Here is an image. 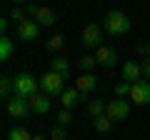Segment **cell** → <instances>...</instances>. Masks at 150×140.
<instances>
[{"label":"cell","mask_w":150,"mask_h":140,"mask_svg":"<svg viewBox=\"0 0 150 140\" xmlns=\"http://www.w3.org/2000/svg\"><path fill=\"white\" fill-rule=\"evenodd\" d=\"M103 30L110 33V35H125L130 30V20L125 13L120 10H110L105 18H103Z\"/></svg>","instance_id":"obj_1"},{"label":"cell","mask_w":150,"mask_h":140,"mask_svg":"<svg viewBox=\"0 0 150 140\" xmlns=\"http://www.w3.org/2000/svg\"><path fill=\"white\" fill-rule=\"evenodd\" d=\"M40 90H43L45 95H50V98H60L63 90H65V78L50 70V73H45V75L40 78Z\"/></svg>","instance_id":"obj_2"},{"label":"cell","mask_w":150,"mask_h":140,"mask_svg":"<svg viewBox=\"0 0 150 140\" xmlns=\"http://www.w3.org/2000/svg\"><path fill=\"white\" fill-rule=\"evenodd\" d=\"M13 85H15V93H13V95L30 98L33 93H38V88H40V80H35V75H30V73H20V75L13 78Z\"/></svg>","instance_id":"obj_3"},{"label":"cell","mask_w":150,"mask_h":140,"mask_svg":"<svg viewBox=\"0 0 150 140\" xmlns=\"http://www.w3.org/2000/svg\"><path fill=\"white\" fill-rule=\"evenodd\" d=\"M5 110L10 118H18V120H25L33 115V108L30 103H28V98H20V95H13L5 100Z\"/></svg>","instance_id":"obj_4"},{"label":"cell","mask_w":150,"mask_h":140,"mask_svg":"<svg viewBox=\"0 0 150 140\" xmlns=\"http://www.w3.org/2000/svg\"><path fill=\"white\" fill-rule=\"evenodd\" d=\"M105 115H108L110 120H115V123H120V120H125V118L130 115V103L125 100V98H115V100L108 103Z\"/></svg>","instance_id":"obj_5"},{"label":"cell","mask_w":150,"mask_h":140,"mask_svg":"<svg viewBox=\"0 0 150 140\" xmlns=\"http://www.w3.org/2000/svg\"><path fill=\"white\" fill-rule=\"evenodd\" d=\"M80 40H83V45L85 48H90V50H98L100 48V40H103V28L100 25H95V23H90V25H85L83 28V35H80Z\"/></svg>","instance_id":"obj_6"},{"label":"cell","mask_w":150,"mask_h":140,"mask_svg":"<svg viewBox=\"0 0 150 140\" xmlns=\"http://www.w3.org/2000/svg\"><path fill=\"white\" fill-rule=\"evenodd\" d=\"M130 100H135V105H148V103H150V80H138V83H133Z\"/></svg>","instance_id":"obj_7"},{"label":"cell","mask_w":150,"mask_h":140,"mask_svg":"<svg viewBox=\"0 0 150 140\" xmlns=\"http://www.w3.org/2000/svg\"><path fill=\"white\" fill-rule=\"evenodd\" d=\"M95 60H98L100 68H115V63H118V50L110 48V45H100L95 50Z\"/></svg>","instance_id":"obj_8"},{"label":"cell","mask_w":150,"mask_h":140,"mask_svg":"<svg viewBox=\"0 0 150 140\" xmlns=\"http://www.w3.org/2000/svg\"><path fill=\"white\" fill-rule=\"evenodd\" d=\"M95 85H98V78L93 75V73H83V75H78V78H75V90L80 93L83 98H85V95H90V93L95 90Z\"/></svg>","instance_id":"obj_9"},{"label":"cell","mask_w":150,"mask_h":140,"mask_svg":"<svg viewBox=\"0 0 150 140\" xmlns=\"http://www.w3.org/2000/svg\"><path fill=\"white\" fill-rule=\"evenodd\" d=\"M38 33H40V25L30 18H25L23 23H18V38L20 40H35Z\"/></svg>","instance_id":"obj_10"},{"label":"cell","mask_w":150,"mask_h":140,"mask_svg":"<svg viewBox=\"0 0 150 140\" xmlns=\"http://www.w3.org/2000/svg\"><path fill=\"white\" fill-rule=\"evenodd\" d=\"M33 20H35L40 28H53L55 23H58V15H55V10H53V8H48V5H40Z\"/></svg>","instance_id":"obj_11"},{"label":"cell","mask_w":150,"mask_h":140,"mask_svg":"<svg viewBox=\"0 0 150 140\" xmlns=\"http://www.w3.org/2000/svg\"><path fill=\"white\" fill-rule=\"evenodd\" d=\"M28 103H30L33 113H38V115H45L50 110V95H45V93H33L28 98Z\"/></svg>","instance_id":"obj_12"},{"label":"cell","mask_w":150,"mask_h":140,"mask_svg":"<svg viewBox=\"0 0 150 140\" xmlns=\"http://www.w3.org/2000/svg\"><path fill=\"white\" fill-rule=\"evenodd\" d=\"M123 80H128V83L143 80V68H140V60H128V63H123Z\"/></svg>","instance_id":"obj_13"},{"label":"cell","mask_w":150,"mask_h":140,"mask_svg":"<svg viewBox=\"0 0 150 140\" xmlns=\"http://www.w3.org/2000/svg\"><path fill=\"white\" fill-rule=\"evenodd\" d=\"M80 98H83V95L75 90V88H65L63 95H60V103H63V108H65V110H73V108H78Z\"/></svg>","instance_id":"obj_14"},{"label":"cell","mask_w":150,"mask_h":140,"mask_svg":"<svg viewBox=\"0 0 150 140\" xmlns=\"http://www.w3.org/2000/svg\"><path fill=\"white\" fill-rule=\"evenodd\" d=\"M50 70H53V73H58V75H63L65 80H68V78H70V63H68V58L55 55V58L50 60Z\"/></svg>","instance_id":"obj_15"},{"label":"cell","mask_w":150,"mask_h":140,"mask_svg":"<svg viewBox=\"0 0 150 140\" xmlns=\"http://www.w3.org/2000/svg\"><path fill=\"white\" fill-rule=\"evenodd\" d=\"M15 53V45H13V40L8 38V35H3L0 38V60L5 63V60H10V55Z\"/></svg>","instance_id":"obj_16"},{"label":"cell","mask_w":150,"mask_h":140,"mask_svg":"<svg viewBox=\"0 0 150 140\" xmlns=\"http://www.w3.org/2000/svg\"><path fill=\"white\" fill-rule=\"evenodd\" d=\"M112 123H115V120H110L108 115H100V118L93 120V125H95V133H100V135L110 133V130H112Z\"/></svg>","instance_id":"obj_17"},{"label":"cell","mask_w":150,"mask_h":140,"mask_svg":"<svg viewBox=\"0 0 150 140\" xmlns=\"http://www.w3.org/2000/svg\"><path fill=\"white\" fill-rule=\"evenodd\" d=\"M13 93H15L13 78H10V75H3V78H0V95H3V98L8 100V98H13Z\"/></svg>","instance_id":"obj_18"},{"label":"cell","mask_w":150,"mask_h":140,"mask_svg":"<svg viewBox=\"0 0 150 140\" xmlns=\"http://www.w3.org/2000/svg\"><path fill=\"white\" fill-rule=\"evenodd\" d=\"M105 108H108V103H103V100H90V103H88V113H90L93 118L105 115Z\"/></svg>","instance_id":"obj_19"},{"label":"cell","mask_w":150,"mask_h":140,"mask_svg":"<svg viewBox=\"0 0 150 140\" xmlns=\"http://www.w3.org/2000/svg\"><path fill=\"white\" fill-rule=\"evenodd\" d=\"M45 48H48L50 53H60V50L65 48V38H63V35H53V38H48Z\"/></svg>","instance_id":"obj_20"},{"label":"cell","mask_w":150,"mask_h":140,"mask_svg":"<svg viewBox=\"0 0 150 140\" xmlns=\"http://www.w3.org/2000/svg\"><path fill=\"white\" fill-rule=\"evenodd\" d=\"M8 140H33V135L28 133L25 128H13L10 133H8Z\"/></svg>","instance_id":"obj_21"},{"label":"cell","mask_w":150,"mask_h":140,"mask_svg":"<svg viewBox=\"0 0 150 140\" xmlns=\"http://www.w3.org/2000/svg\"><path fill=\"white\" fill-rule=\"evenodd\" d=\"M130 90H133V83H128V80L118 83V85H115V98H128Z\"/></svg>","instance_id":"obj_22"},{"label":"cell","mask_w":150,"mask_h":140,"mask_svg":"<svg viewBox=\"0 0 150 140\" xmlns=\"http://www.w3.org/2000/svg\"><path fill=\"white\" fill-rule=\"evenodd\" d=\"M50 140H68V130H65V125H53V130H50Z\"/></svg>","instance_id":"obj_23"},{"label":"cell","mask_w":150,"mask_h":140,"mask_svg":"<svg viewBox=\"0 0 150 140\" xmlns=\"http://www.w3.org/2000/svg\"><path fill=\"white\" fill-rule=\"evenodd\" d=\"M98 65V60H95V55H85V58H80V68L85 70V73H93V68Z\"/></svg>","instance_id":"obj_24"},{"label":"cell","mask_w":150,"mask_h":140,"mask_svg":"<svg viewBox=\"0 0 150 140\" xmlns=\"http://www.w3.org/2000/svg\"><path fill=\"white\" fill-rule=\"evenodd\" d=\"M55 118H58V125H70V123L75 120V118H73V110H65V108L60 110V113L55 115Z\"/></svg>","instance_id":"obj_25"},{"label":"cell","mask_w":150,"mask_h":140,"mask_svg":"<svg viewBox=\"0 0 150 140\" xmlns=\"http://www.w3.org/2000/svg\"><path fill=\"white\" fill-rule=\"evenodd\" d=\"M10 18H13V20H18V23H23V20H25V10H23V8H15V5H13V10H10Z\"/></svg>","instance_id":"obj_26"},{"label":"cell","mask_w":150,"mask_h":140,"mask_svg":"<svg viewBox=\"0 0 150 140\" xmlns=\"http://www.w3.org/2000/svg\"><path fill=\"white\" fill-rule=\"evenodd\" d=\"M140 68H143V80H150V58L140 60Z\"/></svg>","instance_id":"obj_27"},{"label":"cell","mask_w":150,"mask_h":140,"mask_svg":"<svg viewBox=\"0 0 150 140\" xmlns=\"http://www.w3.org/2000/svg\"><path fill=\"white\" fill-rule=\"evenodd\" d=\"M38 8H40V5H35V3H28V5H25V15H28V18H35Z\"/></svg>","instance_id":"obj_28"},{"label":"cell","mask_w":150,"mask_h":140,"mask_svg":"<svg viewBox=\"0 0 150 140\" xmlns=\"http://www.w3.org/2000/svg\"><path fill=\"white\" fill-rule=\"evenodd\" d=\"M135 53H138L140 58H148V45H145V43H140V45H135Z\"/></svg>","instance_id":"obj_29"},{"label":"cell","mask_w":150,"mask_h":140,"mask_svg":"<svg viewBox=\"0 0 150 140\" xmlns=\"http://www.w3.org/2000/svg\"><path fill=\"white\" fill-rule=\"evenodd\" d=\"M8 25H10V23H8V20H0V33H3V35H5V30H8Z\"/></svg>","instance_id":"obj_30"},{"label":"cell","mask_w":150,"mask_h":140,"mask_svg":"<svg viewBox=\"0 0 150 140\" xmlns=\"http://www.w3.org/2000/svg\"><path fill=\"white\" fill-rule=\"evenodd\" d=\"M13 5H15V8H20V5H28V0H13Z\"/></svg>","instance_id":"obj_31"},{"label":"cell","mask_w":150,"mask_h":140,"mask_svg":"<svg viewBox=\"0 0 150 140\" xmlns=\"http://www.w3.org/2000/svg\"><path fill=\"white\" fill-rule=\"evenodd\" d=\"M33 140H48V138H43V135H33Z\"/></svg>","instance_id":"obj_32"},{"label":"cell","mask_w":150,"mask_h":140,"mask_svg":"<svg viewBox=\"0 0 150 140\" xmlns=\"http://www.w3.org/2000/svg\"><path fill=\"white\" fill-rule=\"evenodd\" d=\"M148 58H150V43H148Z\"/></svg>","instance_id":"obj_33"},{"label":"cell","mask_w":150,"mask_h":140,"mask_svg":"<svg viewBox=\"0 0 150 140\" xmlns=\"http://www.w3.org/2000/svg\"><path fill=\"white\" fill-rule=\"evenodd\" d=\"M68 140H73V138H68Z\"/></svg>","instance_id":"obj_34"}]
</instances>
